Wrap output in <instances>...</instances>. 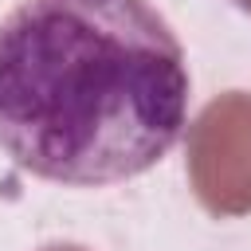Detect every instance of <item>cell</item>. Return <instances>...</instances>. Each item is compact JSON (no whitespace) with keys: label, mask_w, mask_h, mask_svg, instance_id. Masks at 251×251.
Here are the masks:
<instances>
[{"label":"cell","mask_w":251,"mask_h":251,"mask_svg":"<svg viewBox=\"0 0 251 251\" xmlns=\"http://www.w3.org/2000/svg\"><path fill=\"white\" fill-rule=\"evenodd\" d=\"M188 63L149 0H20L0 20V149L98 188L149 173L188 126Z\"/></svg>","instance_id":"1"},{"label":"cell","mask_w":251,"mask_h":251,"mask_svg":"<svg viewBox=\"0 0 251 251\" xmlns=\"http://www.w3.org/2000/svg\"><path fill=\"white\" fill-rule=\"evenodd\" d=\"M188 176L212 216L251 212V94L227 90L188 133Z\"/></svg>","instance_id":"2"},{"label":"cell","mask_w":251,"mask_h":251,"mask_svg":"<svg viewBox=\"0 0 251 251\" xmlns=\"http://www.w3.org/2000/svg\"><path fill=\"white\" fill-rule=\"evenodd\" d=\"M235 4H239V8H243V12H251V0H235Z\"/></svg>","instance_id":"3"}]
</instances>
